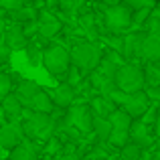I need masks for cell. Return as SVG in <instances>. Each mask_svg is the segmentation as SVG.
<instances>
[{
  "instance_id": "1",
  "label": "cell",
  "mask_w": 160,
  "mask_h": 160,
  "mask_svg": "<svg viewBox=\"0 0 160 160\" xmlns=\"http://www.w3.org/2000/svg\"><path fill=\"white\" fill-rule=\"evenodd\" d=\"M55 120L53 113H45V112H32V109L24 108V122H22V130L24 136L28 140H43L47 142L49 138H53L55 132Z\"/></svg>"
},
{
  "instance_id": "2",
  "label": "cell",
  "mask_w": 160,
  "mask_h": 160,
  "mask_svg": "<svg viewBox=\"0 0 160 160\" xmlns=\"http://www.w3.org/2000/svg\"><path fill=\"white\" fill-rule=\"evenodd\" d=\"M71 61L73 65H77L81 71H93L99 67L103 59L102 53V45L95 43V41H79V43L73 45L71 49Z\"/></svg>"
},
{
  "instance_id": "3",
  "label": "cell",
  "mask_w": 160,
  "mask_h": 160,
  "mask_svg": "<svg viewBox=\"0 0 160 160\" xmlns=\"http://www.w3.org/2000/svg\"><path fill=\"white\" fill-rule=\"evenodd\" d=\"M132 18L134 10L128 4H116V6H106L103 10V20H106V28L112 35H122L132 28Z\"/></svg>"
},
{
  "instance_id": "4",
  "label": "cell",
  "mask_w": 160,
  "mask_h": 160,
  "mask_svg": "<svg viewBox=\"0 0 160 160\" xmlns=\"http://www.w3.org/2000/svg\"><path fill=\"white\" fill-rule=\"evenodd\" d=\"M116 83L126 93H136V91H142L146 87V73H144V69H140L138 65L126 63V65H122L120 71H118Z\"/></svg>"
},
{
  "instance_id": "5",
  "label": "cell",
  "mask_w": 160,
  "mask_h": 160,
  "mask_svg": "<svg viewBox=\"0 0 160 160\" xmlns=\"http://www.w3.org/2000/svg\"><path fill=\"white\" fill-rule=\"evenodd\" d=\"M43 65L55 77H61L67 75L69 67L73 65L71 61V53L65 47H59V45H51V47L45 49V57H43Z\"/></svg>"
},
{
  "instance_id": "6",
  "label": "cell",
  "mask_w": 160,
  "mask_h": 160,
  "mask_svg": "<svg viewBox=\"0 0 160 160\" xmlns=\"http://www.w3.org/2000/svg\"><path fill=\"white\" fill-rule=\"evenodd\" d=\"M93 120L95 113L91 108L87 106H71L69 112L65 116V124L67 128H75L79 134H89L93 130Z\"/></svg>"
},
{
  "instance_id": "7",
  "label": "cell",
  "mask_w": 160,
  "mask_h": 160,
  "mask_svg": "<svg viewBox=\"0 0 160 160\" xmlns=\"http://www.w3.org/2000/svg\"><path fill=\"white\" fill-rule=\"evenodd\" d=\"M24 142V130L22 124H2L0 126V148L4 150H14L18 144Z\"/></svg>"
},
{
  "instance_id": "8",
  "label": "cell",
  "mask_w": 160,
  "mask_h": 160,
  "mask_svg": "<svg viewBox=\"0 0 160 160\" xmlns=\"http://www.w3.org/2000/svg\"><path fill=\"white\" fill-rule=\"evenodd\" d=\"M122 109L130 113L132 118H142L146 112L150 109V98L144 89L142 91H136V93H128L122 103Z\"/></svg>"
},
{
  "instance_id": "9",
  "label": "cell",
  "mask_w": 160,
  "mask_h": 160,
  "mask_svg": "<svg viewBox=\"0 0 160 160\" xmlns=\"http://www.w3.org/2000/svg\"><path fill=\"white\" fill-rule=\"evenodd\" d=\"M144 39H146V32H138V31H132L124 37V57L128 59V61H138V59H142Z\"/></svg>"
},
{
  "instance_id": "10",
  "label": "cell",
  "mask_w": 160,
  "mask_h": 160,
  "mask_svg": "<svg viewBox=\"0 0 160 160\" xmlns=\"http://www.w3.org/2000/svg\"><path fill=\"white\" fill-rule=\"evenodd\" d=\"M0 106H2L4 113H6V120L12 122V124H18L20 118L24 116V106H22V102L18 99L16 93H10L2 103H0Z\"/></svg>"
},
{
  "instance_id": "11",
  "label": "cell",
  "mask_w": 160,
  "mask_h": 160,
  "mask_svg": "<svg viewBox=\"0 0 160 160\" xmlns=\"http://www.w3.org/2000/svg\"><path fill=\"white\" fill-rule=\"evenodd\" d=\"M59 31H61V20L55 14H51L49 10H41V14H39V32L41 35L51 39V37L59 35Z\"/></svg>"
},
{
  "instance_id": "12",
  "label": "cell",
  "mask_w": 160,
  "mask_h": 160,
  "mask_svg": "<svg viewBox=\"0 0 160 160\" xmlns=\"http://www.w3.org/2000/svg\"><path fill=\"white\" fill-rule=\"evenodd\" d=\"M51 98H53V102H55L57 108H71V103H73V99H75V87L65 81V83H61L59 87H55L51 91Z\"/></svg>"
},
{
  "instance_id": "13",
  "label": "cell",
  "mask_w": 160,
  "mask_h": 160,
  "mask_svg": "<svg viewBox=\"0 0 160 160\" xmlns=\"http://www.w3.org/2000/svg\"><path fill=\"white\" fill-rule=\"evenodd\" d=\"M158 59H160V32H146L142 61L152 63V61H158Z\"/></svg>"
},
{
  "instance_id": "14",
  "label": "cell",
  "mask_w": 160,
  "mask_h": 160,
  "mask_svg": "<svg viewBox=\"0 0 160 160\" xmlns=\"http://www.w3.org/2000/svg\"><path fill=\"white\" fill-rule=\"evenodd\" d=\"M4 45H8L14 51H24L28 47V35L18 27H10L6 32H4Z\"/></svg>"
},
{
  "instance_id": "15",
  "label": "cell",
  "mask_w": 160,
  "mask_h": 160,
  "mask_svg": "<svg viewBox=\"0 0 160 160\" xmlns=\"http://www.w3.org/2000/svg\"><path fill=\"white\" fill-rule=\"evenodd\" d=\"M8 160H39V148L35 146V142L24 140L14 150H10Z\"/></svg>"
},
{
  "instance_id": "16",
  "label": "cell",
  "mask_w": 160,
  "mask_h": 160,
  "mask_svg": "<svg viewBox=\"0 0 160 160\" xmlns=\"http://www.w3.org/2000/svg\"><path fill=\"white\" fill-rule=\"evenodd\" d=\"M39 89H41V87L37 85L35 81L22 79V81L16 83V91H14V93L18 95V99L22 102V106H24V108H28V106H31V102H32V98L37 95V91H39Z\"/></svg>"
},
{
  "instance_id": "17",
  "label": "cell",
  "mask_w": 160,
  "mask_h": 160,
  "mask_svg": "<svg viewBox=\"0 0 160 160\" xmlns=\"http://www.w3.org/2000/svg\"><path fill=\"white\" fill-rule=\"evenodd\" d=\"M53 108H55L53 98L43 89V87L37 91V95L32 98L31 106H28V109H32V112H45V113H53Z\"/></svg>"
},
{
  "instance_id": "18",
  "label": "cell",
  "mask_w": 160,
  "mask_h": 160,
  "mask_svg": "<svg viewBox=\"0 0 160 160\" xmlns=\"http://www.w3.org/2000/svg\"><path fill=\"white\" fill-rule=\"evenodd\" d=\"M89 108L93 109V113H95V116H99V118H109L118 109L116 103H113L109 98H103V95H98V98L91 99Z\"/></svg>"
},
{
  "instance_id": "19",
  "label": "cell",
  "mask_w": 160,
  "mask_h": 160,
  "mask_svg": "<svg viewBox=\"0 0 160 160\" xmlns=\"http://www.w3.org/2000/svg\"><path fill=\"white\" fill-rule=\"evenodd\" d=\"M130 136H132V142H136V144H140V146L152 144V136H150V132H148V124H146V122H136V124H132Z\"/></svg>"
},
{
  "instance_id": "20",
  "label": "cell",
  "mask_w": 160,
  "mask_h": 160,
  "mask_svg": "<svg viewBox=\"0 0 160 160\" xmlns=\"http://www.w3.org/2000/svg\"><path fill=\"white\" fill-rule=\"evenodd\" d=\"M93 132H95V136H98L99 142H108L109 136H112V132H113V126H112V122H109V118L95 116V120H93Z\"/></svg>"
},
{
  "instance_id": "21",
  "label": "cell",
  "mask_w": 160,
  "mask_h": 160,
  "mask_svg": "<svg viewBox=\"0 0 160 160\" xmlns=\"http://www.w3.org/2000/svg\"><path fill=\"white\" fill-rule=\"evenodd\" d=\"M132 120H134V118L130 116L126 109H122V108H118L116 112L109 116V122H112V126L116 130H130V128H132V124H134Z\"/></svg>"
},
{
  "instance_id": "22",
  "label": "cell",
  "mask_w": 160,
  "mask_h": 160,
  "mask_svg": "<svg viewBox=\"0 0 160 160\" xmlns=\"http://www.w3.org/2000/svg\"><path fill=\"white\" fill-rule=\"evenodd\" d=\"M10 16H12L14 22H32V20H37L39 14H37V10L31 8V6H20L18 10H12Z\"/></svg>"
},
{
  "instance_id": "23",
  "label": "cell",
  "mask_w": 160,
  "mask_h": 160,
  "mask_svg": "<svg viewBox=\"0 0 160 160\" xmlns=\"http://www.w3.org/2000/svg\"><path fill=\"white\" fill-rule=\"evenodd\" d=\"M128 142H132L130 130H116V128H113V132H112V136H109L108 144L113 146V148H124Z\"/></svg>"
},
{
  "instance_id": "24",
  "label": "cell",
  "mask_w": 160,
  "mask_h": 160,
  "mask_svg": "<svg viewBox=\"0 0 160 160\" xmlns=\"http://www.w3.org/2000/svg\"><path fill=\"white\" fill-rule=\"evenodd\" d=\"M152 16V8H140V10H134V18H132V31H138L140 27H146L148 18Z\"/></svg>"
},
{
  "instance_id": "25",
  "label": "cell",
  "mask_w": 160,
  "mask_h": 160,
  "mask_svg": "<svg viewBox=\"0 0 160 160\" xmlns=\"http://www.w3.org/2000/svg\"><path fill=\"white\" fill-rule=\"evenodd\" d=\"M142 158V146L136 142H128L122 148V160H140Z\"/></svg>"
},
{
  "instance_id": "26",
  "label": "cell",
  "mask_w": 160,
  "mask_h": 160,
  "mask_svg": "<svg viewBox=\"0 0 160 160\" xmlns=\"http://www.w3.org/2000/svg\"><path fill=\"white\" fill-rule=\"evenodd\" d=\"M24 51H27V59H28V63H31V65L37 67V65H41V63H43L45 51H41L37 43H28V47L24 49Z\"/></svg>"
},
{
  "instance_id": "27",
  "label": "cell",
  "mask_w": 160,
  "mask_h": 160,
  "mask_svg": "<svg viewBox=\"0 0 160 160\" xmlns=\"http://www.w3.org/2000/svg\"><path fill=\"white\" fill-rule=\"evenodd\" d=\"M10 93H12V79H10V75L2 73L0 75V103H2Z\"/></svg>"
},
{
  "instance_id": "28",
  "label": "cell",
  "mask_w": 160,
  "mask_h": 160,
  "mask_svg": "<svg viewBox=\"0 0 160 160\" xmlns=\"http://www.w3.org/2000/svg\"><path fill=\"white\" fill-rule=\"evenodd\" d=\"M59 150H61V142H59L57 138H49V140L45 142V148H43V152H45V154H51V156L55 158Z\"/></svg>"
},
{
  "instance_id": "29",
  "label": "cell",
  "mask_w": 160,
  "mask_h": 160,
  "mask_svg": "<svg viewBox=\"0 0 160 160\" xmlns=\"http://www.w3.org/2000/svg\"><path fill=\"white\" fill-rule=\"evenodd\" d=\"M65 79H67V83H71V85L75 87L79 81H81V69H79L77 65H71L69 71H67V77Z\"/></svg>"
},
{
  "instance_id": "30",
  "label": "cell",
  "mask_w": 160,
  "mask_h": 160,
  "mask_svg": "<svg viewBox=\"0 0 160 160\" xmlns=\"http://www.w3.org/2000/svg\"><path fill=\"white\" fill-rule=\"evenodd\" d=\"M126 4H128L132 10H140V8H154V4H156V0H126Z\"/></svg>"
},
{
  "instance_id": "31",
  "label": "cell",
  "mask_w": 160,
  "mask_h": 160,
  "mask_svg": "<svg viewBox=\"0 0 160 160\" xmlns=\"http://www.w3.org/2000/svg\"><path fill=\"white\" fill-rule=\"evenodd\" d=\"M57 2H59V6H61L63 10H67V12L73 14V12L83 4V0H57Z\"/></svg>"
},
{
  "instance_id": "32",
  "label": "cell",
  "mask_w": 160,
  "mask_h": 160,
  "mask_svg": "<svg viewBox=\"0 0 160 160\" xmlns=\"http://www.w3.org/2000/svg\"><path fill=\"white\" fill-rule=\"evenodd\" d=\"M108 43H109V47H112L113 51H118V53L124 55V37H120V35L108 37Z\"/></svg>"
},
{
  "instance_id": "33",
  "label": "cell",
  "mask_w": 160,
  "mask_h": 160,
  "mask_svg": "<svg viewBox=\"0 0 160 160\" xmlns=\"http://www.w3.org/2000/svg\"><path fill=\"white\" fill-rule=\"evenodd\" d=\"M24 2L27 0H0V6L12 12V10H18L20 6H24Z\"/></svg>"
},
{
  "instance_id": "34",
  "label": "cell",
  "mask_w": 160,
  "mask_h": 160,
  "mask_svg": "<svg viewBox=\"0 0 160 160\" xmlns=\"http://www.w3.org/2000/svg\"><path fill=\"white\" fill-rule=\"evenodd\" d=\"M144 91L148 93L150 99H156V102H160V85H146Z\"/></svg>"
},
{
  "instance_id": "35",
  "label": "cell",
  "mask_w": 160,
  "mask_h": 160,
  "mask_svg": "<svg viewBox=\"0 0 160 160\" xmlns=\"http://www.w3.org/2000/svg\"><path fill=\"white\" fill-rule=\"evenodd\" d=\"M10 51L12 49L8 47V45H2V41H0V63H8L10 61Z\"/></svg>"
},
{
  "instance_id": "36",
  "label": "cell",
  "mask_w": 160,
  "mask_h": 160,
  "mask_svg": "<svg viewBox=\"0 0 160 160\" xmlns=\"http://www.w3.org/2000/svg\"><path fill=\"white\" fill-rule=\"evenodd\" d=\"M81 24L83 28H93V14H85L81 18Z\"/></svg>"
},
{
  "instance_id": "37",
  "label": "cell",
  "mask_w": 160,
  "mask_h": 160,
  "mask_svg": "<svg viewBox=\"0 0 160 160\" xmlns=\"http://www.w3.org/2000/svg\"><path fill=\"white\" fill-rule=\"evenodd\" d=\"M55 160H79L77 156H75V154H57V156H55Z\"/></svg>"
},
{
  "instance_id": "38",
  "label": "cell",
  "mask_w": 160,
  "mask_h": 160,
  "mask_svg": "<svg viewBox=\"0 0 160 160\" xmlns=\"http://www.w3.org/2000/svg\"><path fill=\"white\" fill-rule=\"evenodd\" d=\"M106 2V6H116V4H124L126 0H103Z\"/></svg>"
},
{
  "instance_id": "39",
  "label": "cell",
  "mask_w": 160,
  "mask_h": 160,
  "mask_svg": "<svg viewBox=\"0 0 160 160\" xmlns=\"http://www.w3.org/2000/svg\"><path fill=\"white\" fill-rule=\"evenodd\" d=\"M152 14H154V16H158V18H160V0H158L156 4H154V8H152Z\"/></svg>"
},
{
  "instance_id": "40",
  "label": "cell",
  "mask_w": 160,
  "mask_h": 160,
  "mask_svg": "<svg viewBox=\"0 0 160 160\" xmlns=\"http://www.w3.org/2000/svg\"><path fill=\"white\" fill-rule=\"evenodd\" d=\"M4 10H6V8H2V6H0V20L4 18Z\"/></svg>"
},
{
  "instance_id": "41",
  "label": "cell",
  "mask_w": 160,
  "mask_h": 160,
  "mask_svg": "<svg viewBox=\"0 0 160 160\" xmlns=\"http://www.w3.org/2000/svg\"><path fill=\"white\" fill-rule=\"evenodd\" d=\"M0 160H8V158H4V156H2V154H0Z\"/></svg>"
},
{
  "instance_id": "42",
  "label": "cell",
  "mask_w": 160,
  "mask_h": 160,
  "mask_svg": "<svg viewBox=\"0 0 160 160\" xmlns=\"http://www.w3.org/2000/svg\"><path fill=\"white\" fill-rule=\"evenodd\" d=\"M0 75H2V71H0Z\"/></svg>"
},
{
  "instance_id": "43",
  "label": "cell",
  "mask_w": 160,
  "mask_h": 160,
  "mask_svg": "<svg viewBox=\"0 0 160 160\" xmlns=\"http://www.w3.org/2000/svg\"><path fill=\"white\" fill-rule=\"evenodd\" d=\"M156 2H158V0H156Z\"/></svg>"
}]
</instances>
